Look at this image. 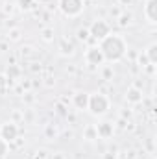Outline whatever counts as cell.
Wrapping results in <instances>:
<instances>
[{
    "mask_svg": "<svg viewBox=\"0 0 157 159\" xmlns=\"http://www.w3.org/2000/svg\"><path fill=\"white\" fill-rule=\"evenodd\" d=\"M41 37L44 41H52L54 39V30H52V28H44V30L41 32Z\"/></svg>",
    "mask_w": 157,
    "mask_h": 159,
    "instance_id": "obj_17",
    "label": "cell"
},
{
    "mask_svg": "<svg viewBox=\"0 0 157 159\" xmlns=\"http://www.w3.org/2000/svg\"><path fill=\"white\" fill-rule=\"evenodd\" d=\"M126 100L129 104H141L142 102V91L137 89V87H129L126 91Z\"/></svg>",
    "mask_w": 157,
    "mask_h": 159,
    "instance_id": "obj_8",
    "label": "cell"
},
{
    "mask_svg": "<svg viewBox=\"0 0 157 159\" xmlns=\"http://www.w3.org/2000/svg\"><path fill=\"white\" fill-rule=\"evenodd\" d=\"M59 9L67 17H78L83 11V0H59Z\"/></svg>",
    "mask_w": 157,
    "mask_h": 159,
    "instance_id": "obj_4",
    "label": "cell"
},
{
    "mask_svg": "<svg viewBox=\"0 0 157 159\" xmlns=\"http://www.w3.org/2000/svg\"><path fill=\"white\" fill-rule=\"evenodd\" d=\"M111 15H113V17H120V9H118V7H113V9H111Z\"/></svg>",
    "mask_w": 157,
    "mask_h": 159,
    "instance_id": "obj_30",
    "label": "cell"
},
{
    "mask_svg": "<svg viewBox=\"0 0 157 159\" xmlns=\"http://www.w3.org/2000/svg\"><path fill=\"white\" fill-rule=\"evenodd\" d=\"M44 85H46V87H52V85H54V81H52V78H46V81H44Z\"/></svg>",
    "mask_w": 157,
    "mask_h": 159,
    "instance_id": "obj_32",
    "label": "cell"
},
{
    "mask_svg": "<svg viewBox=\"0 0 157 159\" xmlns=\"http://www.w3.org/2000/svg\"><path fill=\"white\" fill-rule=\"evenodd\" d=\"M96 133L100 139H109L113 135V124L111 122H100L96 126Z\"/></svg>",
    "mask_w": 157,
    "mask_h": 159,
    "instance_id": "obj_9",
    "label": "cell"
},
{
    "mask_svg": "<svg viewBox=\"0 0 157 159\" xmlns=\"http://www.w3.org/2000/svg\"><path fill=\"white\" fill-rule=\"evenodd\" d=\"M0 139H4L7 144L9 143H13L15 139H19V126L15 124V122H4L2 126H0Z\"/></svg>",
    "mask_w": 157,
    "mask_h": 159,
    "instance_id": "obj_5",
    "label": "cell"
},
{
    "mask_svg": "<svg viewBox=\"0 0 157 159\" xmlns=\"http://www.w3.org/2000/svg\"><path fill=\"white\" fill-rule=\"evenodd\" d=\"M6 78H7V85L13 83L15 80L20 78V69H19L17 65H9V67H7V72H6Z\"/></svg>",
    "mask_w": 157,
    "mask_h": 159,
    "instance_id": "obj_11",
    "label": "cell"
},
{
    "mask_svg": "<svg viewBox=\"0 0 157 159\" xmlns=\"http://www.w3.org/2000/svg\"><path fill=\"white\" fill-rule=\"evenodd\" d=\"M87 109H91L92 115H104L107 109H109V98L102 93H96V94H89V106Z\"/></svg>",
    "mask_w": 157,
    "mask_h": 159,
    "instance_id": "obj_2",
    "label": "cell"
},
{
    "mask_svg": "<svg viewBox=\"0 0 157 159\" xmlns=\"http://www.w3.org/2000/svg\"><path fill=\"white\" fill-rule=\"evenodd\" d=\"M52 159H65V157H63V154H56Z\"/></svg>",
    "mask_w": 157,
    "mask_h": 159,
    "instance_id": "obj_34",
    "label": "cell"
},
{
    "mask_svg": "<svg viewBox=\"0 0 157 159\" xmlns=\"http://www.w3.org/2000/svg\"><path fill=\"white\" fill-rule=\"evenodd\" d=\"M105 159H115V154H113V156H111V154H107V156H105Z\"/></svg>",
    "mask_w": 157,
    "mask_h": 159,
    "instance_id": "obj_35",
    "label": "cell"
},
{
    "mask_svg": "<svg viewBox=\"0 0 157 159\" xmlns=\"http://www.w3.org/2000/svg\"><path fill=\"white\" fill-rule=\"evenodd\" d=\"M59 52H61L63 56H72V54H74V44L69 39H61L59 41Z\"/></svg>",
    "mask_w": 157,
    "mask_h": 159,
    "instance_id": "obj_12",
    "label": "cell"
},
{
    "mask_svg": "<svg viewBox=\"0 0 157 159\" xmlns=\"http://www.w3.org/2000/svg\"><path fill=\"white\" fill-rule=\"evenodd\" d=\"M48 156H46V152L44 150H39V152H35V156H34V159H46Z\"/></svg>",
    "mask_w": 157,
    "mask_h": 159,
    "instance_id": "obj_26",
    "label": "cell"
},
{
    "mask_svg": "<svg viewBox=\"0 0 157 159\" xmlns=\"http://www.w3.org/2000/svg\"><path fill=\"white\" fill-rule=\"evenodd\" d=\"M43 22H50V11H44L43 13Z\"/></svg>",
    "mask_w": 157,
    "mask_h": 159,
    "instance_id": "obj_27",
    "label": "cell"
},
{
    "mask_svg": "<svg viewBox=\"0 0 157 159\" xmlns=\"http://www.w3.org/2000/svg\"><path fill=\"white\" fill-rule=\"evenodd\" d=\"M89 37H91V35H89V30H87V28H79L78 30V39L79 41H87Z\"/></svg>",
    "mask_w": 157,
    "mask_h": 159,
    "instance_id": "obj_21",
    "label": "cell"
},
{
    "mask_svg": "<svg viewBox=\"0 0 157 159\" xmlns=\"http://www.w3.org/2000/svg\"><path fill=\"white\" fill-rule=\"evenodd\" d=\"M20 120H24V115L19 111V109H15L13 111V115H11V122H15V124H19Z\"/></svg>",
    "mask_w": 157,
    "mask_h": 159,
    "instance_id": "obj_20",
    "label": "cell"
},
{
    "mask_svg": "<svg viewBox=\"0 0 157 159\" xmlns=\"http://www.w3.org/2000/svg\"><path fill=\"white\" fill-rule=\"evenodd\" d=\"M129 22H131V15H126V13H124V15L118 17V24H120V26H128Z\"/></svg>",
    "mask_w": 157,
    "mask_h": 159,
    "instance_id": "obj_19",
    "label": "cell"
},
{
    "mask_svg": "<svg viewBox=\"0 0 157 159\" xmlns=\"http://www.w3.org/2000/svg\"><path fill=\"white\" fill-rule=\"evenodd\" d=\"M20 9H32L34 7V0H19Z\"/></svg>",
    "mask_w": 157,
    "mask_h": 159,
    "instance_id": "obj_22",
    "label": "cell"
},
{
    "mask_svg": "<svg viewBox=\"0 0 157 159\" xmlns=\"http://www.w3.org/2000/svg\"><path fill=\"white\" fill-rule=\"evenodd\" d=\"M131 2H133V0H118V4H120V6H129Z\"/></svg>",
    "mask_w": 157,
    "mask_h": 159,
    "instance_id": "obj_31",
    "label": "cell"
},
{
    "mask_svg": "<svg viewBox=\"0 0 157 159\" xmlns=\"http://www.w3.org/2000/svg\"><path fill=\"white\" fill-rule=\"evenodd\" d=\"M56 113L57 115H61V117H67L69 115V111H67V107H65V104H56Z\"/></svg>",
    "mask_w": 157,
    "mask_h": 159,
    "instance_id": "obj_18",
    "label": "cell"
},
{
    "mask_svg": "<svg viewBox=\"0 0 157 159\" xmlns=\"http://www.w3.org/2000/svg\"><path fill=\"white\" fill-rule=\"evenodd\" d=\"M46 137H56V133H57V129L54 128V126H46Z\"/></svg>",
    "mask_w": 157,
    "mask_h": 159,
    "instance_id": "obj_24",
    "label": "cell"
},
{
    "mask_svg": "<svg viewBox=\"0 0 157 159\" xmlns=\"http://www.w3.org/2000/svg\"><path fill=\"white\" fill-rule=\"evenodd\" d=\"M157 0H148L144 6V15L150 22H157Z\"/></svg>",
    "mask_w": 157,
    "mask_h": 159,
    "instance_id": "obj_7",
    "label": "cell"
},
{
    "mask_svg": "<svg viewBox=\"0 0 157 159\" xmlns=\"http://www.w3.org/2000/svg\"><path fill=\"white\" fill-rule=\"evenodd\" d=\"M85 59H87V63L91 65V67H98V65H102L105 59H104V54H102V50L98 48V46H91L87 52H85Z\"/></svg>",
    "mask_w": 157,
    "mask_h": 159,
    "instance_id": "obj_6",
    "label": "cell"
},
{
    "mask_svg": "<svg viewBox=\"0 0 157 159\" xmlns=\"http://www.w3.org/2000/svg\"><path fill=\"white\" fill-rule=\"evenodd\" d=\"M113 78V70H111V67H105L104 69V80H111Z\"/></svg>",
    "mask_w": 157,
    "mask_h": 159,
    "instance_id": "obj_25",
    "label": "cell"
},
{
    "mask_svg": "<svg viewBox=\"0 0 157 159\" xmlns=\"http://www.w3.org/2000/svg\"><path fill=\"white\" fill-rule=\"evenodd\" d=\"M139 63H141V67H150V61H148L146 54H141L139 56Z\"/></svg>",
    "mask_w": 157,
    "mask_h": 159,
    "instance_id": "obj_23",
    "label": "cell"
},
{
    "mask_svg": "<svg viewBox=\"0 0 157 159\" xmlns=\"http://www.w3.org/2000/svg\"><path fill=\"white\" fill-rule=\"evenodd\" d=\"M4 85H7V78H6V76H0V89H2Z\"/></svg>",
    "mask_w": 157,
    "mask_h": 159,
    "instance_id": "obj_29",
    "label": "cell"
},
{
    "mask_svg": "<svg viewBox=\"0 0 157 159\" xmlns=\"http://www.w3.org/2000/svg\"><path fill=\"white\" fill-rule=\"evenodd\" d=\"M83 139H87V141H94V139H98V133H96V126L89 124V126L85 128V131H83Z\"/></svg>",
    "mask_w": 157,
    "mask_h": 159,
    "instance_id": "obj_14",
    "label": "cell"
},
{
    "mask_svg": "<svg viewBox=\"0 0 157 159\" xmlns=\"http://www.w3.org/2000/svg\"><path fill=\"white\" fill-rule=\"evenodd\" d=\"M146 57H148L150 65H155L157 63V44L155 43H152V44L148 46V50H146Z\"/></svg>",
    "mask_w": 157,
    "mask_h": 159,
    "instance_id": "obj_13",
    "label": "cell"
},
{
    "mask_svg": "<svg viewBox=\"0 0 157 159\" xmlns=\"http://www.w3.org/2000/svg\"><path fill=\"white\" fill-rule=\"evenodd\" d=\"M22 87H24V89H30V87H32V83L26 80V81H22Z\"/></svg>",
    "mask_w": 157,
    "mask_h": 159,
    "instance_id": "obj_33",
    "label": "cell"
},
{
    "mask_svg": "<svg viewBox=\"0 0 157 159\" xmlns=\"http://www.w3.org/2000/svg\"><path fill=\"white\" fill-rule=\"evenodd\" d=\"M7 152H9V146H7V143L4 141V139H0V159H4L7 156Z\"/></svg>",
    "mask_w": 157,
    "mask_h": 159,
    "instance_id": "obj_16",
    "label": "cell"
},
{
    "mask_svg": "<svg viewBox=\"0 0 157 159\" xmlns=\"http://www.w3.org/2000/svg\"><path fill=\"white\" fill-rule=\"evenodd\" d=\"M24 100L32 104V102H34V96H32V93H26V94H24Z\"/></svg>",
    "mask_w": 157,
    "mask_h": 159,
    "instance_id": "obj_28",
    "label": "cell"
},
{
    "mask_svg": "<svg viewBox=\"0 0 157 159\" xmlns=\"http://www.w3.org/2000/svg\"><path fill=\"white\" fill-rule=\"evenodd\" d=\"M109 34H111V28H109V24H107L104 19L94 20V22L91 24V28H89V35L96 41H102L104 37H107Z\"/></svg>",
    "mask_w": 157,
    "mask_h": 159,
    "instance_id": "obj_3",
    "label": "cell"
},
{
    "mask_svg": "<svg viewBox=\"0 0 157 159\" xmlns=\"http://www.w3.org/2000/svg\"><path fill=\"white\" fill-rule=\"evenodd\" d=\"M74 106L78 109H87V106H89V94L87 93H76L74 94Z\"/></svg>",
    "mask_w": 157,
    "mask_h": 159,
    "instance_id": "obj_10",
    "label": "cell"
},
{
    "mask_svg": "<svg viewBox=\"0 0 157 159\" xmlns=\"http://www.w3.org/2000/svg\"><path fill=\"white\" fill-rule=\"evenodd\" d=\"M20 35H22V32H20L19 28H13V30H9L7 39H9V41H19V39H20Z\"/></svg>",
    "mask_w": 157,
    "mask_h": 159,
    "instance_id": "obj_15",
    "label": "cell"
},
{
    "mask_svg": "<svg viewBox=\"0 0 157 159\" xmlns=\"http://www.w3.org/2000/svg\"><path fill=\"white\" fill-rule=\"evenodd\" d=\"M104 54V59L107 61H120L126 54V41L122 39L117 34H109L107 37L100 41V46H98Z\"/></svg>",
    "mask_w": 157,
    "mask_h": 159,
    "instance_id": "obj_1",
    "label": "cell"
}]
</instances>
